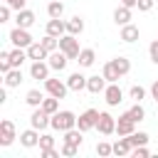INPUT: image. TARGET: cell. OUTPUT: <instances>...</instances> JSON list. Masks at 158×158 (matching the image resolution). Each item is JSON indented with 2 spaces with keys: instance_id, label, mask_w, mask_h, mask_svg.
<instances>
[{
  "instance_id": "d6a6232c",
  "label": "cell",
  "mask_w": 158,
  "mask_h": 158,
  "mask_svg": "<svg viewBox=\"0 0 158 158\" xmlns=\"http://www.w3.org/2000/svg\"><path fill=\"white\" fill-rule=\"evenodd\" d=\"M42 44H44V49H47V52H57V49H59V37L44 35V37H42Z\"/></svg>"
},
{
  "instance_id": "cb8c5ba5",
  "label": "cell",
  "mask_w": 158,
  "mask_h": 158,
  "mask_svg": "<svg viewBox=\"0 0 158 158\" xmlns=\"http://www.w3.org/2000/svg\"><path fill=\"white\" fill-rule=\"evenodd\" d=\"M121 40H123V42H136V40H138V27L131 25V22L123 25V27H121Z\"/></svg>"
},
{
  "instance_id": "7a4b0ae2",
  "label": "cell",
  "mask_w": 158,
  "mask_h": 158,
  "mask_svg": "<svg viewBox=\"0 0 158 158\" xmlns=\"http://www.w3.org/2000/svg\"><path fill=\"white\" fill-rule=\"evenodd\" d=\"M59 49L69 57V59H77L79 57V52H81V47H79V40H77V35H62L59 37Z\"/></svg>"
},
{
  "instance_id": "9c48e42d",
  "label": "cell",
  "mask_w": 158,
  "mask_h": 158,
  "mask_svg": "<svg viewBox=\"0 0 158 158\" xmlns=\"http://www.w3.org/2000/svg\"><path fill=\"white\" fill-rule=\"evenodd\" d=\"M133 131H136V121L131 118V114H128V111L121 114L118 121H116V133H118V136H131Z\"/></svg>"
},
{
  "instance_id": "b9f144b4",
  "label": "cell",
  "mask_w": 158,
  "mask_h": 158,
  "mask_svg": "<svg viewBox=\"0 0 158 158\" xmlns=\"http://www.w3.org/2000/svg\"><path fill=\"white\" fill-rule=\"evenodd\" d=\"M131 153H133V158H146V156H148V148H146V146H136Z\"/></svg>"
},
{
  "instance_id": "4fadbf2b",
  "label": "cell",
  "mask_w": 158,
  "mask_h": 158,
  "mask_svg": "<svg viewBox=\"0 0 158 158\" xmlns=\"http://www.w3.org/2000/svg\"><path fill=\"white\" fill-rule=\"evenodd\" d=\"M47 35H52V37L67 35V22H64L62 17H49V22H47Z\"/></svg>"
},
{
  "instance_id": "8992f818",
  "label": "cell",
  "mask_w": 158,
  "mask_h": 158,
  "mask_svg": "<svg viewBox=\"0 0 158 158\" xmlns=\"http://www.w3.org/2000/svg\"><path fill=\"white\" fill-rule=\"evenodd\" d=\"M10 42L15 44V47H22V49H27L35 40H32V35L25 30V27H15L12 32H10Z\"/></svg>"
},
{
  "instance_id": "2e32d148",
  "label": "cell",
  "mask_w": 158,
  "mask_h": 158,
  "mask_svg": "<svg viewBox=\"0 0 158 158\" xmlns=\"http://www.w3.org/2000/svg\"><path fill=\"white\" fill-rule=\"evenodd\" d=\"M15 25L17 27H25V30H30L32 25H35V12L32 10H17V17H15Z\"/></svg>"
},
{
  "instance_id": "44dd1931",
  "label": "cell",
  "mask_w": 158,
  "mask_h": 158,
  "mask_svg": "<svg viewBox=\"0 0 158 158\" xmlns=\"http://www.w3.org/2000/svg\"><path fill=\"white\" fill-rule=\"evenodd\" d=\"M77 62H79V67H91V64L96 62V52H94L91 47H86V49H81V52H79Z\"/></svg>"
},
{
  "instance_id": "6da1fadb",
  "label": "cell",
  "mask_w": 158,
  "mask_h": 158,
  "mask_svg": "<svg viewBox=\"0 0 158 158\" xmlns=\"http://www.w3.org/2000/svg\"><path fill=\"white\" fill-rule=\"evenodd\" d=\"M77 126V116L72 114V111H57V114H52V128L54 131H69V128H74Z\"/></svg>"
},
{
  "instance_id": "60d3db41",
  "label": "cell",
  "mask_w": 158,
  "mask_h": 158,
  "mask_svg": "<svg viewBox=\"0 0 158 158\" xmlns=\"http://www.w3.org/2000/svg\"><path fill=\"white\" fill-rule=\"evenodd\" d=\"M10 10H12V7H10L7 2L0 7V22H7V20H10Z\"/></svg>"
},
{
  "instance_id": "e0dca14e",
  "label": "cell",
  "mask_w": 158,
  "mask_h": 158,
  "mask_svg": "<svg viewBox=\"0 0 158 158\" xmlns=\"http://www.w3.org/2000/svg\"><path fill=\"white\" fill-rule=\"evenodd\" d=\"M20 143H22L25 148H35V146H40V133H37V128H27V131H22V133H20Z\"/></svg>"
},
{
  "instance_id": "5b68a950",
  "label": "cell",
  "mask_w": 158,
  "mask_h": 158,
  "mask_svg": "<svg viewBox=\"0 0 158 158\" xmlns=\"http://www.w3.org/2000/svg\"><path fill=\"white\" fill-rule=\"evenodd\" d=\"M99 114H101V111H96V109H86V111L77 118V128H81V131H91V128H96Z\"/></svg>"
},
{
  "instance_id": "ee69618b",
  "label": "cell",
  "mask_w": 158,
  "mask_h": 158,
  "mask_svg": "<svg viewBox=\"0 0 158 158\" xmlns=\"http://www.w3.org/2000/svg\"><path fill=\"white\" fill-rule=\"evenodd\" d=\"M151 7H153V0H138V10L141 12H148Z\"/></svg>"
},
{
  "instance_id": "83f0119b",
  "label": "cell",
  "mask_w": 158,
  "mask_h": 158,
  "mask_svg": "<svg viewBox=\"0 0 158 158\" xmlns=\"http://www.w3.org/2000/svg\"><path fill=\"white\" fill-rule=\"evenodd\" d=\"M131 151H133V146L128 143V138H118L114 143V156H128Z\"/></svg>"
},
{
  "instance_id": "d6986e66",
  "label": "cell",
  "mask_w": 158,
  "mask_h": 158,
  "mask_svg": "<svg viewBox=\"0 0 158 158\" xmlns=\"http://www.w3.org/2000/svg\"><path fill=\"white\" fill-rule=\"evenodd\" d=\"M114 22H116V25H121V27H123V25H128V22H131V7H126V5L116 7V10H114Z\"/></svg>"
},
{
  "instance_id": "484cf974",
  "label": "cell",
  "mask_w": 158,
  "mask_h": 158,
  "mask_svg": "<svg viewBox=\"0 0 158 158\" xmlns=\"http://www.w3.org/2000/svg\"><path fill=\"white\" fill-rule=\"evenodd\" d=\"M25 59H30V57H27V49L15 47V49L10 52V62H12V67H22V62H25Z\"/></svg>"
},
{
  "instance_id": "52a82bcc",
  "label": "cell",
  "mask_w": 158,
  "mask_h": 158,
  "mask_svg": "<svg viewBox=\"0 0 158 158\" xmlns=\"http://www.w3.org/2000/svg\"><path fill=\"white\" fill-rule=\"evenodd\" d=\"M44 89H47L49 96H57V99H64L67 91H69L67 81H59V79H44Z\"/></svg>"
},
{
  "instance_id": "836d02e7",
  "label": "cell",
  "mask_w": 158,
  "mask_h": 158,
  "mask_svg": "<svg viewBox=\"0 0 158 158\" xmlns=\"http://www.w3.org/2000/svg\"><path fill=\"white\" fill-rule=\"evenodd\" d=\"M42 109H44L47 114H57V111H59V99H57V96L44 99V101H42Z\"/></svg>"
},
{
  "instance_id": "4316f807",
  "label": "cell",
  "mask_w": 158,
  "mask_h": 158,
  "mask_svg": "<svg viewBox=\"0 0 158 158\" xmlns=\"http://www.w3.org/2000/svg\"><path fill=\"white\" fill-rule=\"evenodd\" d=\"M114 62V67H116V72L121 74V77H126L128 72H131V59L128 57H116V59H111Z\"/></svg>"
},
{
  "instance_id": "d4e9b609",
  "label": "cell",
  "mask_w": 158,
  "mask_h": 158,
  "mask_svg": "<svg viewBox=\"0 0 158 158\" xmlns=\"http://www.w3.org/2000/svg\"><path fill=\"white\" fill-rule=\"evenodd\" d=\"M81 133H84V131L74 126V128L64 131V138H62V141H67V143H74V146H81V141H84V138H81Z\"/></svg>"
},
{
  "instance_id": "3957f363",
  "label": "cell",
  "mask_w": 158,
  "mask_h": 158,
  "mask_svg": "<svg viewBox=\"0 0 158 158\" xmlns=\"http://www.w3.org/2000/svg\"><path fill=\"white\" fill-rule=\"evenodd\" d=\"M30 126L37 128V131H44L47 126H52V114H47L42 106H37L32 111V116H30Z\"/></svg>"
},
{
  "instance_id": "9a60e30c",
  "label": "cell",
  "mask_w": 158,
  "mask_h": 158,
  "mask_svg": "<svg viewBox=\"0 0 158 158\" xmlns=\"http://www.w3.org/2000/svg\"><path fill=\"white\" fill-rule=\"evenodd\" d=\"M86 79H89V77H84L81 72L69 74V77H67V86H69V91H81V89H86Z\"/></svg>"
},
{
  "instance_id": "7bdbcfd3",
  "label": "cell",
  "mask_w": 158,
  "mask_h": 158,
  "mask_svg": "<svg viewBox=\"0 0 158 158\" xmlns=\"http://www.w3.org/2000/svg\"><path fill=\"white\" fill-rule=\"evenodd\" d=\"M5 2H7L12 10H25V2H27V0H5Z\"/></svg>"
},
{
  "instance_id": "7c38bea8",
  "label": "cell",
  "mask_w": 158,
  "mask_h": 158,
  "mask_svg": "<svg viewBox=\"0 0 158 158\" xmlns=\"http://www.w3.org/2000/svg\"><path fill=\"white\" fill-rule=\"evenodd\" d=\"M106 86H109V81H106L104 74H91V77L86 79V89H89L91 94H104Z\"/></svg>"
},
{
  "instance_id": "1f68e13d",
  "label": "cell",
  "mask_w": 158,
  "mask_h": 158,
  "mask_svg": "<svg viewBox=\"0 0 158 158\" xmlns=\"http://www.w3.org/2000/svg\"><path fill=\"white\" fill-rule=\"evenodd\" d=\"M128 114H131V118H133V121H136V123H138V121H143V118H146V109H143V106H141V101H133V106H131V109H128Z\"/></svg>"
},
{
  "instance_id": "ba28073f",
  "label": "cell",
  "mask_w": 158,
  "mask_h": 158,
  "mask_svg": "<svg viewBox=\"0 0 158 158\" xmlns=\"http://www.w3.org/2000/svg\"><path fill=\"white\" fill-rule=\"evenodd\" d=\"M104 99H106L109 106H118V104L123 101V91H121V86H118L116 81H111V84L104 89Z\"/></svg>"
},
{
  "instance_id": "f1b7e54d",
  "label": "cell",
  "mask_w": 158,
  "mask_h": 158,
  "mask_svg": "<svg viewBox=\"0 0 158 158\" xmlns=\"http://www.w3.org/2000/svg\"><path fill=\"white\" fill-rule=\"evenodd\" d=\"M47 15H49V17H62V15H64V2H62V0H49Z\"/></svg>"
},
{
  "instance_id": "ab89813d",
  "label": "cell",
  "mask_w": 158,
  "mask_h": 158,
  "mask_svg": "<svg viewBox=\"0 0 158 158\" xmlns=\"http://www.w3.org/2000/svg\"><path fill=\"white\" fill-rule=\"evenodd\" d=\"M148 54H151V62H156V64H158V40H153V42H151Z\"/></svg>"
},
{
  "instance_id": "e575fe53",
  "label": "cell",
  "mask_w": 158,
  "mask_h": 158,
  "mask_svg": "<svg viewBox=\"0 0 158 158\" xmlns=\"http://www.w3.org/2000/svg\"><path fill=\"white\" fill-rule=\"evenodd\" d=\"M128 96H131L133 101H143V99H146V89H143L141 84H133V86L128 89Z\"/></svg>"
},
{
  "instance_id": "f546056e",
  "label": "cell",
  "mask_w": 158,
  "mask_h": 158,
  "mask_svg": "<svg viewBox=\"0 0 158 158\" xmlns=\"http://www.w3.org/2000/svg\"><path fill=\"white\" fill-rule=\"evenodd\" d=\"M101 74L106 77V81H109V84H111V81H118V79H121V74L116 72L114 62H106V64H104V69H101Z\"/></svg>"
},
{
  "instance_id": "f6af8a7d",
  "label": "cell",
  "mask_w": 158,
  "mask_h": 158,
  "mask_svg": "<svg viewBox=\"0 0 158 158\" xmlns=\"http://www.w3.org/2000/svg\"><path fill=\"white\" fill-rule=\"evenodd\" d=\"M151 96H153V99L158 101V79H156V81L151 84Z\"/></svg>"
},
{
  "instance_id": "277c9868",
  "label": "cell",
  "mask_w": 158,
  "mask_h": 158,
  "mask_svg": "<svg viewBox=\"0 0 158 158\" xmlns=\"http://www.w3.org/2000/svg\"><path fill=\"white\" fill-rule=\"evenodd\" d=\"M96 131H99L101 136L116 133V118H114L109 111H101V114H99V121H96Z\"/></svg>"
},
{
  "instance_id": "8fae6325",
  "label": "cell",
  "mask_w": 158,
  "mask_h": 158,
  "mask_svg": "<svg viewBox=\"0 0 158 158\" xmlns=\"http://www.w3.org/2000/svg\"><path fill=\"white\" fill-rule=\"evenodd\" d=\"M49 62H44V59H37V62H32V67H30V77L32 79H49Z\"/></svg>"
},
{
  "instance_id": "ac0fdd59",
  "label": "cell",
  "mask_w": 158,
  "mask_h": 158,
  "mask_svg": "<svg viewBox=\"0 0 158 158\" xmlns=\"http://www.w3.org/2000/svg\"><path fill=\"white\" fill-rule=\"evenodd\" d=\"M27 57H30L32 62H37V59H47V57H49V52L44 49V44H42V42H32V44L27 47Z\"/></svg>"
},
{
  "instance_id": "ffe728a7",
  "label": "cell",
  "mask_w": 158,
  "mask_h": 158,
  "mask_svg": "<svg viewBox=\"0 0 158 158\" xmlns=\"http://www.w3.org/2000/svg\"><path fill=\"white\" fill-rule=\"evenodd\" d=\"M2 77H5V86H10V89L22 84V72H20V67H12V69H10L7 74H2Z\"/></svg>"
},
{
  "instance_id": "603a6c76",
  "label": "cell",
  "mask_w": 158,
  "mask_h": 158,
  "mask_svg": "<svg viewBox=\"0 0 158 158\" xmlns=\"http://www.w3.org/2000/svg\"><path fill=\"white\" fill-rule=\"evenodd\" d=\"M67 32L69 35H81L84 32V20L79 15H74L72 20H67Z\"/></svg>"
},
{
  "instance_id": "7402d4cb",
  "label": "cell",
  "mask_w": 158,
  "mask_h": 158,
  "mask_svg": "<svg viewBox=\"0 0 158 158\" xmlns=\"http://www.w3.org/2000/svg\"><path fill=\"white\" fill-rule=\"evenodd\" d=\"M25 101H27L32 109H37V106H42V101H44V94H42L40 89H30V91L25 94Z\"/></svg>"
},
{
  "instance_id": "8d00e7d4",
  "label": "cell",
  "mask_w": 158,
  "mask_h": 158,
  "mask_svg": "<svg viewBox=\"0 0 158 158\" xmlns=\"http://www.w3.org/2000/svg\"><path fill=\"white\" fill-rule=\"evenodd\" d=\"M59 151H62V156H67V158H72V156H77V153H79V146H74V143H67V141H64Z\"/></svg>"
},
{
  "instance_id": "74e56055",
  "label": "cell",
  "mask_w": 158,
  "mask_h": 158,
  "mask_svg": "<svg viewBox=\"0 0 158 158\" xmlns=\"http://www.w3.org/2000/svg\"><path fill=\"white\" fill-rule=\"evenodd\" d=\"M40 156H42V158H59L62 151H57L54 146H52V148H40Z\"/></svg>"
},
{
  "instance_id": "f35d334b",
  "label": "cell",
  "mask_w": 158,
  "mask_h": 158,
  "mask_svg": "<svg viewBox=\"0 0 158 158\" xmlns=\"http://www.w3.org/2000/svg\"><path fill=\"white\" fill-rule=\"evenodd\" d=\"M52 146H54V136L42 133V136H40V148H52Z\"/></svg>"
},
{
  "instance_id": "30bf717a",
  "label": "cell",
  "mask_w": 158,
  "mask_h": 158,
  "mask_svg": "<svg viewBox=\"0 0 158 158\" xmlns=\"http://www.w3.org/2000/svg\"><path fill=\"white\" fill-rule=\"evenodd\" d=\"M15 138H17V136H15V123H12L10 118L0 121V146H10Z\"/></svg>"
},
{
  "instance_id": "d590c367",
  "label": "cell",
  "mask_w": 158,
  "mask_h": 158,
  "mask_svg": "<svg viewBox=\"0 0 158 158\" xmlns=\"http://www.w3.org/2000/svg\"><path fill=\"white\" fill-rule=\"evenodd\" d=\"M114 153V146L111 143H106V141H101V143H96V156H101V158H106V156H111Z\"/></svg>"
},
{
  "instance_id": "4dcf8cb0",
  "label": "cell",
  "mask_w": 158,
  "mask_h": 158,
  "mask_svg": "<svg viewBox=\"0 0 158 158\" xmlns=\"http://www.w3.org/2000/svg\"><path fill=\"white\" fill-rule=\"evenodd\" d=\"M128 138V143L136 148V146H146L148 143V133H143V131H133L131 136H126Z\"/></svg>"
},
{
  "instance_id": "5bb4252c",
  "label": "cell",
  "mask_w": 158,
  "mask_h": 158,
  "mask_svg": "<svg viewBox=\"0 0 158 158\" xmlns=\"http://www.w3.org/2000/svg\"><path fill=\"white\" fill-rule=\"evenodd\" d=\"M47 62H49V67L54 69V72H62L64 67H67V62H69V57L62 52V49H57V52H49V57H47Z\"/></svg>"
}]
</instances>
